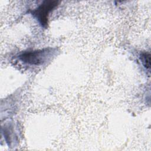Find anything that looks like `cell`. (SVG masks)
I'll return each mask as SVG.
<instances>
[{"label": "cell", "mask_w": 151, "mask_h": 151, "mask_svg": "<svg viewBox=\"0 0 151 151\" xmlns=\"http://www.w3.org/2000/svg\"><path fill=\"white\" fill-rule=\"evenodd\" d=\"M55 52V48H45L24 52L18 56V58L25 64L37 66L42 65L50 60Z\"/></svg>", "instance_id": "1"}, {"label": "cell", "mask_w": 151, "mask_h": 151, "mask_svg": "<svg viewBox=\"0 0 151 151\" xmlns=\"http://www.w3.org/2000/svg\"><path fill=\"white\" fill-rule=\"evenodd\" d=\"M59 1L45 0L36 8L30 11V13L38 21L41 25L47 28L50 14L58 6Z\"/></svg>", "instance_id": "2"}, {"label": "cell", "mask_w": 151, "mask_h": 151, "mask_svg": "<svg viewBox=\"0 0 151 151\" xmlns=\"http://www.w3.org/2000/svg\"><path fill=\"white\" fill-rule=\"evenodd\" d=\"M140 60L144 67L149 71L150 68V54L146 52L141 53Z\"/></svg>", "instance_id": "3"}]
</instances>
